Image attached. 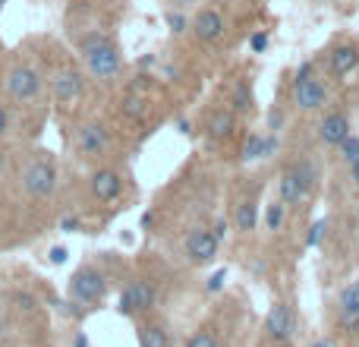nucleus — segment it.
Listing matches in <instances>:
<instances>
[{
	"label": "nucleus",
	"mask_w": 359,
	"mask_h": 347,
	"mask_svg": "<svg viewBox=\"0 0 359 347\" xmlns=\"http://www.w3.org/2000/svg\"><path fill=\"white\" fill-rule=\"evenodd\" d=\"M4 86H6L10 101H16L19 107H32L44 95V76L29 57H13V63L6 67Z\"/></svg>",
	"instance_id": "obj_1"
},
{
	"label": "nucleus",
	"mask_w": 359,
	"mask_h": 347,
	"mask_svg": "<svg viewBox=\"0 0 359 347\" xmlns=\"http://www.w3.org/2000/svg\"><path fill=\"white\" fill-rule=\"evenodd\" d=\"M82 57H86V67L95 79H114V76L123 70V57H120V48L101 32H92L79 41Z\"/></svg>",
	"instance_id": "obj_2"
},
{
	"label": "nucleus",
	"mask_w": 359,
	"mask_h": 347,
	"mask_svg": "<svg viewBox=\"0 0 359 347\" xmlns=\"http://www.w3.org/2000/svg\"><path fill=\"white\" fill-rule=\"evenodd\" d=\"M19 186L29 199H48L57 190V162L50 152H35L19 171Z\"/></svg>",
	"instance_id": "obj_3"
},
{
	"label": "nucleus",
	"mask_w": 359,
	"mask_h": 347,
	"mask_svg": "<svg viewBox=\"0 0 359 347\" xmlns=\"http://www.w3.org/2000/svg\"><path fill=\"white\" fill-rule=\"evenodd\" d=\"M107 294V278L98 272L95 266H79L69 278V297L82 306H95L101 303Z\"/></svg>",
	"instance_id": "obj_4"
},
{
	"label": "nucleus",
	"mask_w": 359,
	"mask_h": 347,
	"mask_svg": "<svg viewBox=\"0 0 359 347\" xmlns=\"http://www.w3.org/2000/svg\"><path fill=\"white\" fill-rule=\"evenodd\" d=\"M82 92H86V79H82L79 70L69 67V63L54 70V76H50V95H54L57 105H63V107L76 105L82 98Z\"/></svg>",
	"instance_id": "obj_5"
},
{
	"label": "nucleus",
	"mask_w": 359,
	"mask_h": 347,
	"mask_svg": "<svg viewBox=\"0 0 359 347\" xmlns=\"http://www.w3.org/2000/svg\"><path fill=\"white\" fill-rule=\"evenodd\" d=\"M151 306H155V287L145 278L130 281L120 294V313L123 316H139V313H149Z\"/></svg>",
	"instance_id": "obj_6"
},
{
	"label": "nucleus",
	"mask_w": 359,
	"mask_h": 347,
	"mask_svg": "<svg viewBox=\"0 0 359 347\" xmlns=\"http://www.w3.org/2000/svg\"><path fill=\"white\" fill-rule=\"evenodd\" d=\"M217 237L215 230H205V228H192L189 237H186V256H189L192 266H208L211 259L217 256Z\"/></svg>",
	"instance_id": "obj_7"
},
{
	"label": "nucleus",
	"mask_w": 359,
	"mask_h": 347,
	"mask_svg": "<svg viewBox=\"0 0 359 347\" xmlns=\"http://www.w3.org/2000/svg\"><path fill=\"white\" fill-rule=\"evenodd\" d=\"M265 332L271 341H290L297 335V313L287 303H274L265 319Z\"/></svg>",
	"instance_id": "obj_8"
},
{
	"label": "nucleus",
	"mask_w": 359,
	"mask_h": 347,
	"mask_svg": "<svg viewBox=\"0 0 359 347\" xmlns=\"http://www.w3.org/2000/svg\"><path fill=\"white\" fill-rule=\"evenodd\" d=\"M111 145V136H107V126L104 124H86L76 136V149H79L82 158H98L107 152Z\"/></svg>",
	"instance_id": "obj_9"
},
{
	"label": "nucleus",
	"mask_w": 359,
	"mask_h": 347,
	"mask_svg": "<svg viewBox=\"0 0 359 347\" xmlns=\"http://www.w3.org/2000/svg\"><path fill=\"white\" fill-rule=\"evenodd\" d=\"M88 190H92V196L98 202H114L123 192V177L114 168H98L92 174V180H88Z\"/></svg>",
	"instance_id": "obj_10"
},
{
	"label": "nucleus",
	"mask_w": 359,
	"mask_h": 347,
	"mask_svg": "<svg viewBox=\"0 0 359 347\" xmlns=\"http://www.w3.org/2000/svg\"><path fill=\"white\" fill-rule=\"evenodd\" d=\"M192 32H196L198 41L211 44L224 38V16L217 10H202L196 19H192Z\"/></svg>",
	"instance_id": "obj_11"
},
{
	"label": "nucleus",
	"mask_w": 359,
	"mask_h": 347,
	"mask_svg": "<svg viewBox=\"0 0 359 347\" xmlns=\"http://www.w3.org/2000/svg\"><path fill=\"white\" fill-rule=\"evenodd\" d=\"M325 101H328V92H325V86L318 79H312V76L297 79V105L303 111H318Z\"/></svg>",
	"instance_id": "obj_12"
},
{
	"label": "nucleus",
	"mask_w": 359,
	"mask_h": 347,
	"mask_svg": "<svg viewBox=\"0 0 359 347\" xmlns=\"http://www.w3.org/2000/svg\"><path fill=\"white\" fill-rule=\"evenodd\" d=\"M318 136H322L325 145H341L344 139L350 136V120H347V114L331 111L328 117L318 124Z\"/></svg>",
	"instance_id": "obj_13"
},
{
	"label": "nucleus",
	"mask_w": 359,
	"mask_h": 347,
	"mask_svg": "<svg viewBox=\"0 0 359 347\" xmlns=\"http://www.w3.org/2000/svg\"><path fill=\"white\" fill-rule=\"evenodd\" d=\"M205 130H208V139H211V143H224V139H230V136H233V130H236L233 111H224V107L211 111V117H208V124H205Z\"/></svg>",
	"instance_id": "obj_14"
},
{
	"label": "nucleus",
	"mask_w": 359,
	"mask_h": 347,
	"mask_svg": "<svg viewBox=\"0 0 359 347\" xmlns=\"http://www.w3.org/2000/svg\"><path fill=\"white\" fill-rule=\"evenodd\" d=\"M278 190H280V202H284V205H299L306 196H309V192H306V186L299 183V177H297V174H293L290 168L280 174Z\"/></svg>",
	"instance_id": "obj_15"
},
{
	"label": "nucleus",
	"mask_w": 359,
	"mask_h": 347,
	"mask_svg": "<svg viewBox=\"0 0 359 347\" xmlns=\"http://www.w3.org/2000/svg\"><path fill=\"white\" fill-rule=\"evenodd\" d=\"M359 67V48L356 44H341V48L331 54V73L334 76H347Z\"/></svg>",
	"instance_id": "obj_16"
},
{
	"label": "nucleus",
	"mask_w": 359,
	"mask_h": 347,
	"mask_svg": "<svg viewBox=\"0 0 359 347\" xmlns=\"http://www.w3.org/2000/svg\"><path fill=\"white\" fill-rule=\"evenodd\" d=\"M139 347H170V335L164 325L149 322V325H139Z\"/></svg>",
	"instance_id": "obj_17"
},
{
	"label": "nucleus",
	"mask_w": 359,
	"mask_h": 347,
	"mask_svg": "<svg viewBox=\"0 0 359 347\" xmlns=\"http://www.w3.org/2000/svg\"><path fill=\"white\" fill-rule=\"evenodd\" d=\"M341 319L347 325H356L359 322V284L347 287V291L341 294Z\"/></svg>",
	"instance_id": "obj_18"
},
{
	"label": "nucleus",
	"mask_w": 359,
	"mask_h": 347,
	"mask_svg": "<svg viewBox=\"0 0 359 347\" xmlns=\"http://www.w3.org/2000/svg\"><path fill=\"white\" fill-rule=\"evenodd\" d=\"M255 221H259V215H255V202H252V199H246V202L236 205V211H233V224H236V230L249 234V230H255Z\"/></svg>",
	"instance_id": "obj_19"
},
{
	"label": "nucleus",
	"mask_w": 359,
	"mask_h": 347,
	"mask_svg": "<svg viewBox=\"0 0 359 347\" xmlns=\"http://www.w3.org/2000/svg\"><path fill=\"white\" fill-rule=\"evenodd\" d=\"M255 158H265V136L262 133L246 136V145H243V162H255Z\"/></svg>",
	"instance_id": "obj_20"
},
{
	"label": "nucleus",
	"mask_w": 359,
	"mask_h": 347,
	"mask_svg": "<svg viewBox=\"0 0 359 347\" xmlns=\"http://www.w3.org/2000/svg\"><path fill=\"white\" fill-rule=\"evenodd\" d=\"M290 171L299 177V183L306 186V192H312V186H316V164H312V162H306V158H303V162H297Z\"/></svg>",
	"instance_id": "obj_21"
},
{
	"label": "nucleus",
	"mask_w": 359,
	"mask_h": 347,
	"mask_svg": "<svg viewBox=\"0 0 359 347\" xmlns=\"http://www.w3.org/2000/svg\"><path fill=\"white\" fill-rule=\"evenodd\" d=\"M233 107L236 111H252V92H249V82L240 79L233 89Z\"/></svg>",
	"instance_id": "obj_22"
},
{
	"label": "nucleus",
	"mask_w": 359,
	"mask_h": 347,
	"mask_svg": "<svg viewBox=\"0 0 359 347\" xmlns=\"http://www.w3.org/2000/svg\"><path fill=\"white\" fill-rule=\"evenodd\" d=\"M341 155L347 164H356L359 162V136H347L341 143Z\"/></svg>",
	"instance_id": "obj_23"
},
{
	"label": "nucleus",
	"mask_w": 359,
	"mask_h": 347,
	"mask_svg": "<svg viewBox=\"0 0 359 347\" xmlns=\"http://www.w3.org/2000/svg\"><path fill=\"white\" fill-rule=\"evenodd\" d=\"M284 209H287L284 202H274L271 209H268V218H265V221H268V228H271V230L280 228V221H284Z\"/></svg>",
	"instance_id": "obj_24"
},
{
	"label": "nucleus",
	"mask_w": 359,
	"mask_h": 347,
	"mask_svg": "<svg viewBox=\"0 0 359 347\" xmlns=\"http://www.w3.org/2000/svg\"><path fill=\"white\" fill-rule=\"evenodd\" d=\"M186 347H217V338L215 335H211V332H196V335H192L189 338V344H186Z\"/></svg>",
	"instance_id": "obj_25"
},
{
	"label": "nucleus",
	"mask_w": 359,
	"mask_h": 347,
	"mask_svg": "<svg viewBox=\"0 0 359 347\" xmlns=\"http://www.w3.org/2000/svg\"><path fill=\"white\" fill-rule=\"evenodd\" d=\"M123 111H126V117H145V101L142 98H126Z\"/></svg>",
	"instance_id": "obj_26"
},
{
	"label": "nucleus",
	"mask_w": 359,
	"mask_h": 347,
	"mask_svg": "<svg viewBox=\"0 0 359 347\" xmlns=\"http://www.w3.org/2000/svg\"><path fill=\"white\" fill-rule=\"evenodd\" d=\"M10 126H13V114H10V105L6 101H0V139L10 133Z\"/></svg>",
	"instance_id": "obj_27"
},
{
	"label": "nucleus",
	"mask_w": 359,
	"mask_h": 347,
	"mask_svg": "<svg viewBox=\"0 0 359 347\" xmlns=\"http://www.w3.org/2000/svg\"><path fill=\"white\" fill-rule=\"evenodd\" d=\"M322 237H325V221H316L309 228V237H306V243H309V247H318V243H322Z\"/></svg>",
	"instance_id": "obj_28"
},
{
	"label": "nucleus",
	"mask_w": 359,
	"mask_h": 347,
	"mask_svg": "<svg viewBox=\"0 0 359 347\" xmlns=\"http://www.w3.org/2000/svg\"><path fill=\"white\" fill-rule=\"evenodd\" d=\"M249 48H252L255 54H262V51L268 48V35H265V32H255V35L249 38Z\"/></svg>",
	"instance_id": "obj_29"
},
{
	"label": "nucleus",
	"mask_w": 359,
	"mask_h": 347,
	"mask_svg": "<svg viewBox=\"0 0 359 347\" xmlns=\"http://www.w3.org/2000/svg\"><path fill=\"white\" fill-rule=\"evenodd\" d=\"M224 278H227V272H224V268H221V272H215V275H211V281H208V284H205V287H208V294L221 291V287H224Z\"/></svg>",
	"instance_id": "obj_30"
},
{
	"label": "nucleus",
	"mask_w": 359,
	"mask_h": 347,
	"mask_svg": "<svg viewBox=\"0 0 359 347\" xmlns=\"http://www.w3.org/2000/svg\"><path fill=\"white\" fill-rule=\"evenodd\" d=\"M168 22H170V32H186V16H180V13H170L168 16Z\"/></svg>",
	"instance_id": "obj_31"
},
{
	"label": "nucleus",
	"mask_w": 359,
	"mask_h": 347,
	"mask_svg": "<svg viewBox=\"0 0 359 347\" xmlns=\"http://www.w3.org/2000/svg\"><path fill=\"white\" fill-rule=\"evenodd\" d=\"M67 247H54L50 249V262H54V266H63V262H67Z\"/></svg>",
	"instance_id": "obj_32"
},
{
	"label": "nucleus",
	"mask_w": 359,
	"mask_h": 347,
	"mask_svg": "<svg viewBox=\"0 0 359 347\" xmlns=\"http://www.w3.org/2000/svg\"><path fill=\"white\" fill-rule=\"evenodd\" d=\"M60 228L67 230V234H76V230H79L82 224H79V218H63V221H60Z\"/></svg>",
	"instance_id": "obj_33"
},
{
	"label": "nucleus",
	"mask_w": 359,
	"mask_h": 347,
	"mask_svg": "<svg viewBox=\"0 0 359 347\" xmlns=\"http://www.w3.org/2000/svg\"><path fill=\"white\" fill-rule=\"evenodd\" d=\"M274 149H278V139H274V136H265V158L274 155Z\"/></svg>",
	"instance_id": "obj_34"
},
{
	"label": "nucleus",
	"mask_w": 359,
	"mask_h": 347,
	"mask_svg": "<svg viewBox=\"0 0 359 347\" xmlns=\"http://www.w3.org/2000/svg\"><path fill=\"white\" fill-rule=\"evenodd\" d=\"M224 234H227V224L217 221V224H215V237H217V240H224Z\"/></svg>",
	"instance_id": "obj_35"
},
{
	"label": "nucleus",
	"mask_w": 359,
	"mask_h": 347,
	"mask_svg": "<svg viewBox=\"0 0 359 347\" xmlns=\"http://www.w3.org/2000/svg\"><path fill=\"white\" fill-rule=\"evenodd\" d=\"M4 174H6V155L0 152V177H4Z\"/></svg>",
	"instance_id": "obj_36"
},
{
	"label": "nucleus",
	"mask_w": 359,
	"mask_h": 347,
	"mask_svg": "<svg viewBox=\"0 0 359 347\" xmlns=\"http://www.w3.org/2000/svg\"><path fill=\"white\" fill-rule=\"evenodd\" d=\"M350 168H353V180H356V186H359V162H356V164H350Z\"/></svg>",
	"instance_id": "obj_37"
},
{
	"label": "nucleus",
	"mask_w": 359,
	"mask_h": 347,
	"mask_svg": "<svg viewBox=\"0 0 359 347\" xmlns=\"http://www.w3.org/2000/svg\"><path fill=\"white\" fill-rule=\"evenodd\" d=\"M0 335H4V319H0Z\"/></svg>",
	"instance_id": "obj_38"
},
{
	"label": "nucleus",
	"mask_w": 359,
	"mask_h": 347,
	"mask_svg": "<svg viewBox=\"0 0 359 347\" xmlns=\"http://www.w3.org/2000/svg\"><path fill=\"white\" fill-rule=\"evenodd\" d=\"M316 347H328V344H316Z\"/></svg>",
	"instance_id": "obj_39"
}]
</instances>
